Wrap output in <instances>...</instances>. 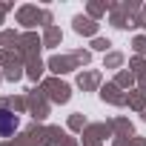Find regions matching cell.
Here are the masks:
<instances>
[{
	"mask_svg": "<svg viewBox=\"0 0 146 146\" xmlns=\"http://www.w3.org/2000/svg\"><path fill=\"white\" fill-rule=\"evenodd\" d=\"M20 126V117L9 109H0V137H6V135H15V129Z\"/></svg>",
	"mask_w": 146,
	"mask_h": 146,
	"instance_id": "1",
	"label": "cell"
}]
</instances>
